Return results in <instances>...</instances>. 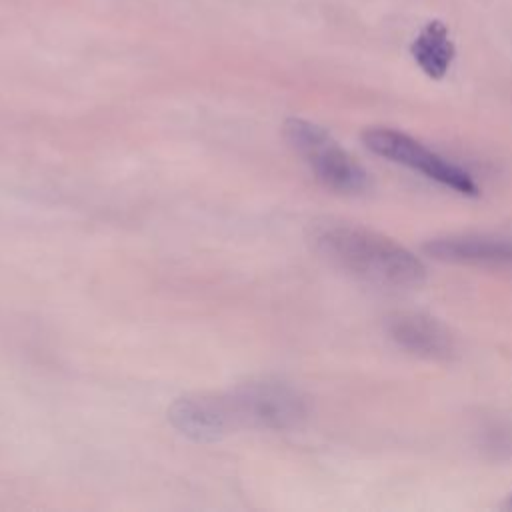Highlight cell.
<instances>
[{
	"label": "cell",
	"instance_id": "1",
	"mask_svg": "<svg viewBox=\"0 0 512 512\" xmlns=\"http://www.w3.org/2000/svg\"><path fill=\"white\" fill-rule=\"evenodd\" d=\"M314 242L322 256L370 284L382 288H416L426 280L424 262L380 232L334 224L320 228Z\"/></svg>",
	"mask_w": 512,
	"mask_h": 512
},
{
	"label": "cell",
	"instance_id": "2",
	"mask_svg": "<svg viewBox=\"0 0 512 512\" xmlns=\"http://www.w3.org/2000/svg\"><path fill=\"white\" fill-rule=\"evenodd\" d=\"M364 146L374 152L376 156L390 160L394 164L406 166L424 178L450 188L462 196H478L480 186L472 178L470 172L460 168L458 164L450 162L448 158L440 156L432 148L424 146L420 140L412 138L410 134L394 128L374 126L362 132Z\"/></svg>",
	"mask_w": 512,
	"mask_h": 512
},
{
	"label": "cell",
	"instance_id": "3",
	"mask_svg": "<svg viewBox=\"0 0 512 512\" xmlns=\"http://www.w3.org/2000/svg\"><path fill=\"white\" fill-rule=\"evenodd\" d=\"M284 136L306 158L314 176L326 188L342 194L366 190L368 172L322 126L304 118H288Z\"/></svg>",
	"mask_w": 512,
	"mask_h": 512
},
{
	"label": "cell",
	"instance_id": "4",
	"mask_svg": "<svg viewBox=\"0 0 512 512\" xmlns=\"http://www.w3.org/2000/svg\"><path fill=\"white\" fill-rule=\"evenodd\" d=\"M234 426L288 430L306 416L304 396L284 382H250L226 394Z\"/></svg>",
	"mask_w": 512,
	"mask_h": 512
},
{
	"label": "cell",
	"instance_id": "5",
	"mask_svg": "<svg viewBox=\"0 0 512 512\" xmlns=\"http://www.w3.org/2000/svg\"><path fill=\"white\" fill-rule=\"evenodd\" d=\"M422 248L438 262L486 270H512V236L506 234H448L428 240Z\"/></svg>",
	"mask_w": 512,
	"mask_h": 512
},
{
	"label": "cell",
	"instance_id": "6",
	"mask_svg": "<svg viewBox=\"0 0 512 512\" xmlns=\"http://www.w3.org/2000/svg\"><path fill=\"white\" fill-rule=\"evenodd\" d=\"M386 332L390 340L426 360H450L456 354V340L452 332L434 316L424 312L402 310L386 318Z\"/></svg>",
	"mask_w": 512,
	"mask_h": 512
},
{
	"label": "cell",
	"instance_id": "7",
	"mask_svg": "<svg viewBox=\"0 0 512 512\" xmlns=\"http://www.w3.org/2000/svg\"><path fill=\"white\" fill-rule=\"evenodd\" d=\"M172 424L194 440L220 438L234 426L226 396H194L180 398L170 408Z\"/></svg>",
	"mask_w": 512,
	"mask_h": 512
},
{
	"label": "cell",
	"instance_id": "8",
	"mask_svg": "<svg viewBox=\"0 0 512 512\" xmlns=\"http://www.w3.org/2000/svg\"><path fill=\"white\" fill-rule=\"evenodd\" d=\"M416 66L432 80H442L456 56V46L448 26L442 20L426 22L410 44Z\"/></svg>",
	"mask_w": 512,
	"mask_h": 512
},
{
	"label": "cell",
	"instance_id": "9",
	"mask_svg": "<svg viewBox=\"0 0 512 512\" xmlns=\"http://www.w3.org/2000/svg\"><path fill=\"white\" fill-rule=\"evenodd\" d=\"M508 508H512V494H510V498H508Z\"/></svg>",
	"mask_w": 512,
	"mask_h": 512
}]
</instances>
